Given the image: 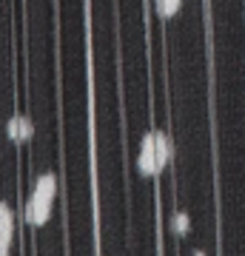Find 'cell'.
<instances>
[{"label":"cell","instance_id":"cell-3","mask_svg":"<svg viewBox=\"0 0 245 256\" xmlns=\"http://www.w3.org/2000/svg\"><path fill=\"white\" fill-rule=\"evenodd\" d=\"M12 239H15V214H12L9 202L0 200V256L12 250Z\"/></svg>","mask_w":245,"mask_h":256},{"label":"cell","instance_id":"cell-1","mask_svg":"<svg viewBox=\"0 0 245 256\" xmlns=\"http://www.w3.org/2000/svg\"><path fill=\"white\" fill-rule=\"evenodd\" d=\"M57 200V176L52 171H46L35 180V188H32V196L26 202V222L35 225V228H43L49 216H52V208H55Z\"/></svg>","mask_w":245,"mask_h":256},{"label":"cell","instance_id":"cell-6","mask_svg":"<svg viewBox=\"0 0 245 256\" xmlns=\"http://www.w3.org/2000/svg\"><path fill=\"white\" fill-rule=\"evenodd\" d=\"M171 228H174V234H177V236H185V234H188L191 220H188V214H185V210H177V214H174Z\"/></svg>","mask_w":245,"mask_h":256},{"label":"cell","instance_id":"cell-2","mask_svg":"<svg viewBox=\"0 0 245 256\" xmlns=\"http://www.w3.org/2000/svg\"><path fill=\"white\" fill-rule=\"evenodd\" d=\"M137 171L143 176H160V162H157V142H154V131H148L140 142V154H137Z\"/></svg>","mask_w":245,"mask_h":256},{"label":"cell","instance_id":"cell-7","mask_svg":"<svg viewBox=\"0 0 245 256\" xmlns=\"http://www.w3.org/2000/svg\"><path fill=\"white\" fill-rule=\"evenodd\" d=\"M182 0H157V12H160V18H174L177 12H180Z\"/></svg>","mask_w":245,"mask_h":256},{"label":"cell","instance_id":"cell-4","mask_svg":"<svg viewBox=\"0 0 245 256\" xmlns=\"http://www.w3.org/2000/svg\"><path fill=\"white\" fill-rule=\"evenodd\" d=\"M6 134H9L12 142L23 146V142H29V140L35 137V126H32V120L26 114H15L9 120V126H6Z\"/></svg>","mask_w":245,"mask_h":256},{"label":"cell","instance_id":"cell-5","mask_svg":"<svg viewBox=\"0 0 245 256\" xmlns=\"http://www.w3.org/2000/svg\"><path fill=\"white\" fill-rule=\"evenodd\" d=\"M154 142H157V162H160V171L168 168L174 156V148H171V137L165 134L163 128H154Z\"/></svg>","mask_w":245,"mask_h":256}]
</instances>
